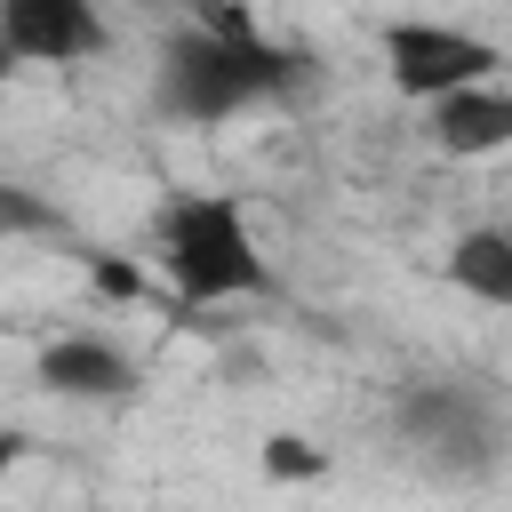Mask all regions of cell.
<instances>
[{"mask_svg":"<svg viewBox=\"0 0 512 512\" xmlns=\"http://www.w3.org/2000/svg\"><path fill=\"white\" fill-rule=\"evenodd\" d=\"M304 80H312L304 48L256 32L240 8H200L152 56V112L168 128H224L240 112L288 104Z\"/></svg>","mask_w":512,"mask_h":512,"instance_id":"obj_1","label":"cell"},{"mask_svg":"<svg viewBox=\"0 0 512 512\" xmlns=\"http://www.w3.org/2000/svg\"><path fill=\"white\" fill-rule=\"evenodd\" d=\"M152 264L176 288V304H240L272 296V264L256 248L240 192H168L152 208Z\"/></svg>","mask_w":512,"mask_h":512,"instance_id":"obj_2","label":"cell"},{"mask_svg":"<svg viewBox=\"0 0 512 512\" xmlns=\"http://www.w3.org/2000/svg\"><path fill=\"white\" fill-rule=\"evenodd\" d=\"M392 432L448 480H496L504 472V408L488 384L464 376H416L392 400Z\"/></svg>","mask_w":512,"mask_h":512,"instance_id":"obj_3","label":"cell"},{"mask_svg":"<svg viewBox=\"0 0 512 512\" xmlns=\"http://www.w3.org/2000/svg\"><path fill=\"white\" fill-rule=\"evenodd\" d=\"M376 48H384V80L408 104H432V96H448L464 80L504 72V48L488 32H472V24H448V16H392L376 32Z\"/></svg>","mask_w":512,"mask_h":512,"instance_id":"obj_4","label":"cell"},{"mask_svg":"<svg viewBox=\"0 0 512 512\" xmlns=\"http://www.w3.org/2000/svg\"><path fill=\"white\" fill-rule=\"evenodd\" d=\"M112 48V24L96 0H0V72H24V64H88Z\"/></svg>","mask_w":512,"mask_h":512,"instance_id":"obj_5","label":"cell"},{"mask_svg":"<svg viewBox=\"0 0 512 512\" xmlns=\"http://www.w3.org/2000/svg\"><path fill=\"white\" fill-rule=\"evenodd\" d=\"M32 384H40V392H56V400H136V392H144V368H136V352H120L112 336L72 328V336L40 344Z\"/></svg>","mask_w":512,"mask_h":512,"instance_id":"obj_6","label":"cell"},{"mask_svg":"<svg viewBox=\"0 0 512 512\" xmlns=\"http://www.w3.org/2000/svg\"><path fill=\"white\" fill-rule=\"evenodd\" d=\"M424 136H432V152H448V160H488V152H504V144H512V88L488 72V80H464V88L432 96V104H424Z\"/></svg>","mask_w":512,"mask_h":512,"instance_id":"obj_7","label":"cell"},{"mask_svg":"<svg viewBox=\"0 0 512 512\" xmlns=\"http://www.w3.org/2000/svg\"><path fill=\"white\" fill-rule=\"evenodd\" d=\"M448 288H464L488 312H512V232L504 224H472L448 240Z\"/></svg>","mask_w":512,"mask_h":512,"instance_id":"obj_8","label":"cell"},{"mask_svg":"<svg viewBox=\"0 0 512 512\" xmlns=\"http://www.w3.org/2000/svg\"><path fill=\"white\" fill-rule=\"evenodd\" d=\"M0 240H64V208L32 184H0Z\"/></svg>","mask_w":512,"mask_h":512,"instance_id":"obj_9","label":"cell"},{"mask_svg":"<svg viewBox=\"0 0 512 512\" xmlns=\"http://www.w3.org/2000/svg\"><path fill=\"white\" fill-rule=\"evenodd\" d=\"M264 472H272V480H320L328 456H320L312 440H296V432H272V440H264Z\"/></svg>","mask_w":512,"mask_h":512,"instance_id":"obj_10","label":"cell"},{"mask_svg":"<svg viewBox=\"0 0 512 512\" xmlns=\"http://www.w3.org/2000/svg\"><path fill=\"white\" fill-rule=\"evenodd\" d=\"M88 280H96V296H112V304H136V296L152 288V280H144V264H120V256H104V248L88 256Z\"/></svg>","mask_w":512,"mask_h":512,"instance_id":"obj_11","label":"cell"},{"mask_svg":"<svg viewBox=\"0 0 512 512\" xmlns=\"http://www.w3.org/2000/svg\"><path fill=\"white\" fill-rule=\"evenodd\" d=\"M24 448H32V440H24V432H0V480H8V472H16V464H24Z\"/></svg>","mask_w":512,"mask_h":512,"instance_id":"obj_12","label":"cell"}]
</instances>
